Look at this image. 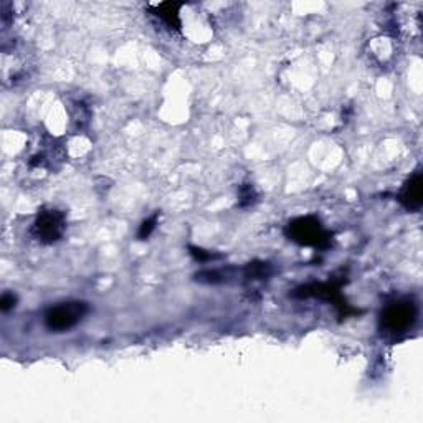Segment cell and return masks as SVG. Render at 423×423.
Listing matches in <instances>:
<instances>
[{
  "label": "cell",
  "mask_w": 423,
  "mask_h": 423,
  "mask_svg": "<svg viewBox=\"0 0 423 423\" xmlns=\"http://www.w3.org/2000/svg\"><path fill=\"white\" fill-rule=\"evenodd\" d=\"M286 236L303 247L326 248L331 243L329 231L315 217H299L286 225Z\"/></svg>",
  "instance_id": "1"
},
{
  "label": "cell",
  "mask_w": 423,
  "mask_h": 423,
  "mask_svg": "<svg viewBox=\"0 0 423 423\" xmlns=\"http://www.w3.org/2000/svg\"><path fill=\"white\" fill-rule=\"evenodd\" d=\"M417 320L415 304L408 299H400V301L390 303L387 308L382 311L380 326L382 331L390 336L406 334L413 326Z\"/></svg>",
  "instance_id": "2"
},
{
  "label": "cell",
  "mask_w": 423,
  "mask_h": 423,
  "mask_svg": "<svg viewBox=\"0 0 423 423\" xmlns=\"http://www.w3.org/2000/svg\"><path fill=\"white\" fill-rule=\"evenodd\" d=\"M86 315H88V304L83 301L62 303L45 313V326L52 333H65L78 324Z\"/></svg>",
  "instance_id": "3"
},
{
  "label": "cell",
  "mask_w": 423,
  "mask_h": 423,
  "mask_svg": "<svg viewBox=\"0 0 423 423\" xmlns=\"http://www.w3.org/2000/svg\"><path fill=\"white\" fill-rule=\"evenodd\" d=\"M66 229L65 213L57 208H42L34 222V236L45 245L55 243L62 238Z\"/></svg>",
  "instance_id": "4"
},
{
  "label": "cell",
  "mask_w": 423,
  "mask_h": 423,
  "mask_svg": "<svg viewBox=\"0 0 423 423\" xmlns=\"http://www.w3.org/2000/svg\"><path fill=\"white\" fill-rule=\"evenodd\" d=\"M296 296L299 298H320V299H326V301H331L336 308L340 309L344 316H347L351 313V308L345 304L340 298V291H339V285L338 283H320V285H308L303 286V288L296 289Z\"/></svg>",
  "instance_id": "5"
},
{
  "label": "cell",
  "mask_w": 423,
  "mask_h": 423,
  "mask_svg": "<svg viewBox=\"0 0 423 423\" xmlns=\"http://www.w3.org/2000/svg\"><path fill=\"white\" fill-rule=\"evenodd\" d=\"M423 179L420 172H415L410 179L406 182L399 194V202L402 203L407 210H420L423 203Z\"/></svg>",
  "instance_id": "6"
},
{
  "label": "cell",
  "mask_w": 423,
  "mask_h": 423,
  "mask_svg": "<svg viewBox=\"0 0 423 423\" xmlns=\"http://www.w3.org/2000/svg\"><path fill=\"white\" fill-rule=\"evenodd\" d=\"M182 3L175 2H164L159 6H154V13L161 18V20L171 29H179L180 27V17H179V8Z\"/></svg>",
  "instance_id": "7"
},
{
  "label": "cell",
  "mask_w": 423,
  "mask_h": 423,
  "mask_svg": "<svg viewBox=\"0 0 423 423\" xmlns=\"http://www.w3.org/2000/svg\"><path fill=\"white\" fill-rule=\"evenodd\" d=\"M245 273H247V278L263 280L270 275V265H266V263H250Z\"/></svg>",
  "instance_id": "8"
},
{
  "label": "cell",
  "mask_w": 423,
  "mask_h": 423,
  "mask_svg": "<svg viewBox=\"0 0 423 423\" xmlns=\"http://www.w3.org/2000/svg\"><path fill=\"white\" fill-rule=\"evenodd\" d=\"M157 217H159V213H154L152 217H149L148 220H144L143 224H141L139 231H138V238H139V240H148L149 236H151L152 231L156 230Z\"/></svg>",
  "instance_id": "9"
},
{
  "label": "cell",
  "mask_w": 423,
  "mask_h": 423,
  "mask_svg": "<svg viewBox=\"0 0 423 423\" xmlns=\"http://www.w3.org/2000/svg\"><path fill=\"white\" fill-rule=\"evenodd\" d=\"M254 202H257V192H254L253 185H242V189H240V207H250Z\"/></svg>",
  "instance_id": "10"
},
{
  "label": "cell",
  "mask_w": 423,
  "mask_h": 423,
  "mask_svg": "<svg viewBox=\"0 0 423 423\" xmlns=\"http://www.w3.org/2000/svg\"><path fill=\"white\" fill-rule=\"evenodd\" d=\"M189 250H190V254H192L195 260L200 261V263H207V261H212V260H218V258L222 257V254L208 252V250H203V248H197V247H189Z\"/></svg>",
  "instance_id": "11"
},
{
  "label": "cell",
  "mask_w": 423,
  "mask_h": 423,
  "mask_svg": "<svg viewBox=\"0 0 423 423\" xmlns=\"http://www.w3.org/2000/svg\"><path fill=\"white\" fill-rule=\"evenodd\" d=\"M15 303H17V296L13 293H6L2 296V299H0V309H2L3 313L10 311L12 308H15Z\"/></svg>",
  "instance_id": "12"
}]
</instances>
